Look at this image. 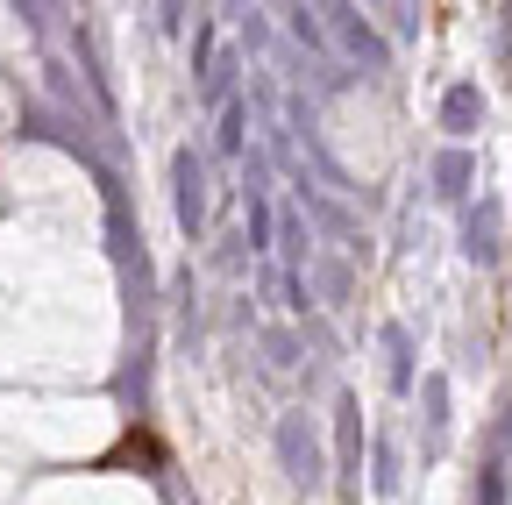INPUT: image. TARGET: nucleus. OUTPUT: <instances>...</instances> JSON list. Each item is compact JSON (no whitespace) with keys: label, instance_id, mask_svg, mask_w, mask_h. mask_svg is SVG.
I'll return each mask as SVG.
<instances>
[{"label":"nucleus","instance_id":"1","mask_svg":"<svg viewBox=\"0 0 512 505\" xmlns=\"http://www.w3.org/2000/svg\"><path fill=\"white\" fill-rule=\"evenodd\" d=\"M328 29L342 36V50L356 57V65H370V72H384V43H377V29L356 15V8H328Z\"/></svg>","mask_w":512,"mask_h":505},{"label":"nucleus","instance_id":"2","mask_svg":"<svg viewBox=\"0 0 512 505\" xmlns=\"http://www.w3.org/2000/svg\"><path fill=\"white\" fill-rule=\"evenodd\" d=\"M278 456H285V470H292L299 484H313V477H320L313 434H306V420H299V413H285V420H278Z\"/></svg>","mask_w":512,"mask_h":505},{"label":"nucleus","instance_id":"3","mask_svg":"<svg viewBox=\"0 0 512 505\" xmlns=\"http://www.w3.org/2000/svg\"><path fill=\"white\" fill-rule=\"evenodd\" d=\"M200 214H207V178L192 164V150H178V221L200 228Z\"/></svg>","mask_w":512,"mask_h":505},{"label":"nucleus","instance_id":"4","mask_svg":"<svg viewBox=\"0 0 512 505\" xmlns=\"http://www.w3.org/2000/svg\"><path fill=\"white\" fill-rule=\"evenodd\" d=\"M335 413H342V420H335V434H342V484H349V491H356V406H349V399H342V406H335Z\"/></svg>","mask_w":512,"mask_h":505},{"label":"nucleus","instance_id":"5","mask_svg":"<svg viewBox=\"0 0 512 505\" xmlns=\"http://www.w3.org/2000/svg\"><path fill=\"white\" fill-rule=\"evenodd\" d=\"M384 349H392V385H413V356H406V328H384Z\"/></svg>","mask_w":512,"mask_h":505},{"label":"nucleus","instance_id":"6","mask_svg":"<svg viewBox=\"0 0 512 505\" xmlns=\"http://www.w3.org/2000/svg\"><path fill=\"white\" fill-rule=\"evenodd\" d=\"M434 178H441V193H463V178H470V157H463V150H448V157L434 164Z\"/></svg>","mask_w":512,"mask_h":505},{"label":"nucleus","instance_id":"7","mask_svg":"<svg viewBox=\"0 0 512 505\" xmlns=\"http://www.w3.org/2000/svg\"><path fill=\"white\" fill-rule=\"evenodd\" d=\"M441 114H448V129H463V121L477 114V86H456V93H448V107H441Z\"/></svg>","mask_w":512,"mask_h":505},{"label":"nucleus","instance_id":"8","mask_svg":"<svg viewBox=\"0 0 512 505\" xmlns=\"http://www.w3.org/2000/svg\"><path fill=\"white\" fill-rule=\"evenodd\" d=\"M221 150H242V107L235 100L221 107Z\"/></svg>","mask_w":512,"mask_h":505}]
</instances>
